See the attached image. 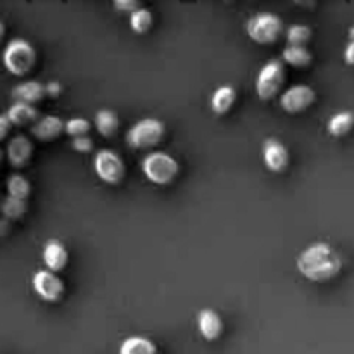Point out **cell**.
<instances>
[{"instance_id":"10","label":"cell","mask_w":354,"mask_h":354,"mask_svg":"<svg viewBox=\"0 0 354 354\" xmlns=\"http://www.w3.org/2000/svg\"><path fill=\"white\" fill-rule=\"evenodd\" d=\"M263 161L270 171L283 173L290 162L289 149L279 138H266L263 144Z\"/></svg>"},{"instance_id":"3","label":"cell","mask_w":354,"mask_h":354,"mask_svg":"<svg viewBox=\"0 0 354 354\" xmlns=\"http://www.w3.org/2000/svg\"><path fill=\"white\" fill-rule=\"evenodd\" d=\"M2 62L9 73L16 76H24L37 64V50L24 38H14L3 48Z\"/></svg>"},{"instance_id":"8","label":"cell","mask_w":354,"mask_h":354,"mask_svg":"<svg viewBox=\"0 0 354 354\" xmlns=\"http://www.w3.org/2000/svg\"><path fill=\"white\" fill-rule=\"evenodd\" d=\"M31 286L37 296L47 303H57L64 296V282L50 270H38L33 275Z\"/></svg>"},{"instance_id":"26","label":"cell","mask_w":354,"mask_h":354,"mask_svg":"<svg viewBox=\"0 0 354 354\" xmlns=\"http://www.w3.org/2000/svg\"><path fill=\"white\" fill-rule=\"evenodd\" d=\"M64 131L71 138L86 137L90 131V121L85 120V118H71V120L66 121Z\"/></svg>"},{"instance_id":"9","label":"cell","mask_w":354,"mask_h":354,"mask_svg":"<svg viewBox=\"0 0 354 354\" xmlns=\"http://www.w3.org/2000/svg\"><path fill=\"white\" fill-rule=\"evenodd\" d=\"M317 99V92L310 85H292L280 95V107L289 114L306 111Z\"/></svg>"},{"instance_id":"12","label":"cell","mask_w":354,"mask_h":354,"mask_svg":"<svg viewBox=\"0 0 354 354\" xmlns=\"http://www.w3.org/2000/svg\"><path fill=\"white\" fill-rule=\"evenodd\" d=\"M64 128L66 121H62L59 116H54V114H47V116L38 118L37 123L31 127V133L40 142H50L55 140L64 131Z\"/></svg>"},{"instance_id":"14","label":"cell","mask_w":354,"mask_h":354,"mask_svg":"<svg viewBox=\"0 0 354 354\" xmlns=\"http://www.w3.org/2000/svg\"><path fill=\"white\" fill-rule=\"evenodd\" d=\"M197 328L206 341H216L223 334V320L214 310H201L197 315Z\"/></svg>"},{"instance_id":"19","label":"cell","mask_w":354,"mask_h":354,"mask_svg":"<svg viewBox=\"0 0 354 354\" xmlns=\"http://www.w3.org/2000/svg\"><path fill=\"white\" fill-rule=\"evenodd\" d=\"M95 128L102 137H113L120 130V116L113 109H99L95 113Z\"/></svg>"},{"instance_id":"6","label":"cell","mask_w":354,"mask_h":354,"mask_svg":"<svg viewBox=\"0 0 354 354\" xmlns=\"http://www.w3.org/2000/svg\"><path fill=\"white\" fill-rule=\"evenodd\" d=\"M283 83H286V68L282 61L272 59L259 69L258 78H256V93L259 99L270 100L279 95Z\"/></svg>"},{"instance_id":"21","label":"cell","mask_w":354,"mask_h":354,"mask_svg":"<svg viewBox=\"0 0 354 354\" xmlns=\"http://www.w3.org/2000/svg\"><path fill=\"white\" fill-rule=\"evenodd\" d=\"M282 59L294 68H306L313 61V54L306 47H292L287 45L282 52Z\"/></svg>"},{"instance_id":"34","label":"cell","mask_w":354,"mask_h":354,"mask_svg":"<svg viewBox=\"0 0 354 354\" xmlns=\"http://www.w3.org/2000/svg\"><path fill=\"white\" fill-rule=\"evenodd\" d=\"M2 159H3V151L2 147H0V165H2Z\"/></svg>"},{"instance_id":"33","label":"cell","mask_w":354,"mask_h":354,"mask_svg":"<svg viewBox=\"0 0 354 354\" xmlns=\"http://www.w3.org/2000/svg\"><path fill=\"white\" fill-rule=\"evenodd\" d=\"M349 40L354 41V26H351V30H349Z\"/></svg>"},{"instance_id":"25","label":"cell","mask_w":354,"mask_h":354,"mask_svg":"<svg viewBox=\"0 0 354 354\" xmlns=\"http://www.w3.org/2000/svg\"><path fill=\"white\" fill-rule=\"evenodd\" d=\"M152 23H154L152 12L149 9H145V7H140V9H137L135 12L130 14V28L135 33H147L152 28Z\"/></svg>"},{"instance_id":"17","label":"cell","mask_w":354,"mask_h":354,"mask_svg":"<svg viewBox=\"0 0 354 354\" xmlns=\"http://www.w3.org/2000/svg\"><path fill=\"white\" fill-rule=\"evenodd\" d=\"M235 99H237V92L234 86H218L211 95V109L214 114H227L235 104Z\"/></svg>"},{"instance_id":"22","label":"cell","mask_w":354,"mask_h":354,"mask_svg":"<svg viewBox=\"0 0 354 354\" xmlns=\"http://www.w3.org/2000/svg\"><path fill=\"white\" fill-rule=\"evenodd\" d=\"M287 44L292 45V47H306L308 41L311 40L313 37V31L308 24H301V23H294L287 28Z\"/></svg>"},{"instance_id":"4","label":"cell","mask_w":354,"mask_h":354,"mask_svg":"<svg viewBox=\"0 0 354 354\" xmlns=\"http://www.w3.org/2000/svg\"><path fill=\"white\" fill-rule=\"evenodd\" d=\"M245 31L249 38L256 44L270 45L275 44L283 31V23L277 14L273 12H256L245 23Z\"/></svg>"},{"instance_id":"27","label":"cell","mask_w":354,"mask_h":354,"mask_svg":"<svg viewBox=\"0 0 354 354\" xmlns=\"http://www.w3.org/2000/svg\"><path fill=\"white\" fill-rule=\"evenodd\" d=\"M71 147L75 149L76 152H82V154H86V152H92L93 149V140L86 135V137H78L71 140Z\"/></svg>"},{"instance_id":"11","label":"cell","mask_w":354,"mask_h":354,"mask_svg":"<svg viewBox=\"0 0 354 354\" xmlns=\"http://www.w3.org/2000/svg\"><path fill=\"white\" fill-rule=\"evenodd\" d=\"M7 159L14 168H24L33 156V142L26 135H16L7 142Z\"/></svg>"},{"instance_id":"5","label":"cell","mask_w":354,"mask_h":354,"mask_svg":"<svg viewBox=\"0 0 354 354\" xmlns=\"http://www.w3.org/2000/svg\"><path fill=\"white\" fill-rule=\"evenodd\" d=\"M166 133V127L161 120L156 118H144L137 121L127 131V144L131 149H151L162 140Z\"/></svg>"},{"instance_id":"24","label":"cell","mask_w":354,"mask_h":354,"mask_svg":"<svg viewBox=\"0 0 354 354\" xmlns=\"http://www.w3.org/2000/svg\"><path fill=\"white\" fill-rule=\"evenodd\" d=\"M7 192H9L10 197H16V199L26 201L30 197L31 185L28 182L26 176L19 175V173H12L7 178Z\"/></svg>"},{"instance_id":"2","label":"cell","mask_w":354,"mask_h":354,"mask_svg":"<svg viewBox=\"0 0 354 354\" xmlns=\"http://www.w3.org/2000/svg\"><path fill=\"white\" fill-rule=\"evenodd\" d=\"M142 173L154 185H169L180 171L178 161L165 151L149 152L140 162Z\"/></svg>"},{"instance_id":"13","label":"cell","mask_w":354,"mask_h":354,"mask_svg":"<svg viewBox=\"0 0 354 354\" xmlns=\"http://www.w3.org/2000/svg\"><path fill=\"white\" fill-rule=\"evenodd\" d=\"M41 258H44V263L45 266H47V270H50V272L54 273L62 272V270L68 266V261H69V254L66 245L62 244L61 241H55V239H52V241H48L47 244L44 245Z\"/></svg>"},{"instance_id":"15","label":"cell","mask_w":354,"mask_h":354,"mask_svg":"<svg viewBox=\"0 0 354 354\" xmlns=\"http://www.w3.org/2000/svg\"><path fill=\"white\" fill-rule=\"evenodd\" d=\"M45 95H47L45 85L37 80H28V82L19 83L12 88V97L16 99V102L31 104V106L40 102Z\"/></svg>"},{"instance_id":"20","label":"cell","mask_w":354,"mask_h":354,"mask_svg":"<svg viewBox=\"0 0 354 354\" xmlns=\"http://www.w3.org/2000/svg\"><path fill=\"white\" fill-rule=\"evenodd\" d=\"M354 128V113L353 111H341L328 120L327 130L332 137L339 138L348 135Z\"/></svg>"},{"instance_id":"1","label":"cell","mask_w":354,"mask_h":354,"mask_svg":"<svg viewBox=\"0 0 354 354\" xmlns=\"http://www.w3.org/2000/svg\"><path fill=\"white\" fill-rule=\"evenodd\" d=\"M297 270L310 282L324 283L341 273L342 258L327 242H315L303 249L297 258Z\"/></svg>"},{"instance_id":"30","label":"cell","mask_w":354,"mask_h":354,"mask_svg":"<svg viewBox=\"0 0 354 354\" xmlns=\"http://www.w3.org/2000/svg\"><path fill=\"white\" fill-rule=\"evenodd\" d=\"M344 61L346 64L354 66V41L349 40V44L344 48Z\"/></svg>"},{"instance_id":"18","label":"cell","mask_w":354,"mask_h":354,"mask_svg":"<svg viewBox=\"0 0 354 354\" xmlns=\"http://www.w3.org/2000/svg\"><path fill=\"white\" fill-rule=\"evenodd\" d=\"M120 354H158V346L147 337L131 335L121 342Z\"/></svg>"},{"instance_id":"28","label":"cell","mask_w":354,"mask_h":354,"mask_svg":"<svg viewBox=\"0 0 354 354\" xmlns=\"http://www.w3.org/2000/svg\"><path fill=\"white\" fill-rule=\"evenodd\" d=\"M140 7H144V6H142L138 0H114V9L120 10V12L131 14V12H135L137 9H140Z\"/></svg>"},{"instance_id":"31","label":"cell","mask_w":354,"mask_h":354,"mask_svg":"<svg viewBox=\"0 0 354 354\" xmlns=\"http://www.w3.org/2000/svg\"><path fill=\"white\" fill-rule=\"evenodd\" d=\"M45 90H47V95L50 97H57L59 93H61V83L59 82H48L47 85H45Z\"/></svg>"},{"instance_id":"16","label":"cell","mask_w":354,"mask_h":354,"mask_svg":"<svg viewBox=\"0 0 354 354\" xmlns=\"http://www.w3.org/2000/svg\"><path fill=\"white\" fill-rule=\"evenodd\" d=\"M7 118H9L14 127H26V124L33 127L38 121V111L31 104L14 102L7 111Z\"/></svg>"},{"instance_id":"29","label":"cell","mask_w":354,"mask_h":354,"mask_svg":"<svg viewBox=\"0 0 354 354\" xmlns=\"http://www.w3.org/2000/svg\"><path fill=\"white\" fill-rule=\"evenodd\" d=\"M10 128H12V123L7 118V114H0V140H3L9 135Z\"/></svg>"},{"instance_id":"7","label":"cell","mask_w":354,"mask_h":354,"mask_svg":"<svg viewBox=\"0 0 354 354\" xmlns=\"http://www.w3.org/2000/svg\"><path fill=\"white\" fill-rule=\"evenodd\" d=\"M93 169L95 175L109 185H118L127 175L124 161L113 149H100L93 158Z\"/></svg>"},{"instance_id":"32","label":"cell","mask_w":354,"mask_h":354,"mask_svg":"<svg viewBox=\"0 0 354 354\" xmlns=\"http://www.w3.org/2000/svg\"><path fill=\"white\" fill-rule=\"evenodd\" d=\"M3 37H6V24L3 21H0V41L3 40Z\"/></svg>"},{"instance_id":"23","label":"cell","mask_w":354,"mask_h":354,"mask_svg":"<svg viewBox=\"0 0 354 354\" xmlns=\"http://www.w3.org/2000/svg\"><path fill=\"white\" fill-rule=\"evenodd\" d=\"M28 211V204L26 201L23 199H16V197L7 196L6 199L0 203V213L3 214L6 220H19L26 214Z\"/></svg>"}]
</instances>
